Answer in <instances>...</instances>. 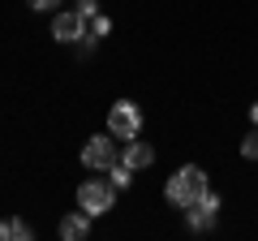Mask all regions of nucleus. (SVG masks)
Listing matches in <instances>:
<instances>
[{
	"label": "nucleus",
	"mask_w": 258,
	"mask_h": 241,
	"mask_svg": "<svg viewBox=\"0 0 258 241\" xmlns=\"http://www.w3.org/2000/svg\"><path fill=\"white\" fill-rule=\"evenodd\" d=\"M207 190H211V186H207V172H203L198 164H185V168H176V172L168 176L164 198H168L172 207H181V211H185V207H189V203H198V198H203Z\"/></svg>",
	"instance_id": "f257e3e1"
},
{
	"label": "nucleus",
	"mask_w": 258,
	"mask_h": 241,
	"mask_svg": "<svg viewBox=\"0 0 258 241\" xmlns=\"http://www.w3.org/2000/svg\"><path fill=\"white\" fill-rule=\"evenodd\" d=\"M108 134L116 142H129V138H138V134H142V112H138V103H134V99H116V103H112Z\"/></svg>",
	"instance_id": "f03ea898"
},
{
	"label": "nucleus",
	"mask_w": 258,
	"mask_h": 241,
	"mask_svg": "<svg viewBox=\"0 0 258 241\" xmlns=\"http://www.w3.org/2000/svg\"><path fill=\"white\" fill-rule=\"evenodd\" d=\"M78 207H82L86 215H103V211H112L116 207V186L112 181H82L78 186Z\"/></svg>",
	"instance_id": "7ed1b4c3"
},
{
	"label": "nucleus",
	"mask_w": 258,
	"mask_h": 241,
	"mask_svg": "<svg viewBox=\"0 0 258 241\" xmlns=\"http://www.w3.org/2000/svg\"><path fill=\"white\" fill-rule=\"evenodd\" d=\"M215 215H220V194H211L207 190L198 203H189L185 207V220H189V228L194 232H207V228H215Z\"/></svg>",
	"instance_id": "20e7f679"
},
{
	"label": "nucleus",
	"mask_w": 258,
	"mask_h": 241,
	"mask_svg": "<svg viewBox=\"0 0 258 241\" xmlns=\"http://www.w3.org/2000/svg\"><path fill=\"white\" fill-rule=\"evenodd\" d=\"M116 159H120V155H116V142H112V134H108V138H91V142L82 147V164L95 168V172H108Z\"/></svg>",
	"instance_id": "39448f33"
},
{
	"label": "nucleus",
	"mask_w": 258,
	"mask_h": 241,
	"mask_svg": "<svg viewBox=\"0 0 258 241\" xmlns=\"http://www.w3.org/2000/svg\"><path fill=\"white\" fill-rule=\"evenodd\" d=\"M52 35L60 39V43H82V39H86V18L78 9L56 13V18H52Z\"/></svg>",
	"instance_id": "423d86ee"
},
{
	"label": "nucleus",
	"mask_w": 258,
	"mask_h": 241,
	"mask_svg": "<svg viewBox=\"0 0 258 241\" xmlns=\"http://www.w3.org/2000/svg\"><path fill=\"white\" fill-rule=\"evenodd\" d=\"M120 159H125L134 172H138V168H151V164H155V147H151V142H142V138H129L125 151H120Z\"/></svg>",
	"instance_id": "0eeeda50"
},
{
	"label": "nucleus",
	"mask_w": 258,
	"mask_h": 241,
	"mask_svg": "<svg viewBox=\"0 0 258 241\" xmlns=\"http://www.w3.org/2000/svg\"><path fill=\"white\" fill-rule=\"evenodd\" d=\"M86 232H91V215H86L82 207H78V211H69V215L60 220V237H64V241H82Z\"/></svg>",
	"instance_id": "6e6552de"
},
{
	"label": "nucleus",
	"mask_w": 258,
	"mask_h": 241,
	"mask_svg": "<svg viewBox=\"0 0 258 241\" xmlns=\"http://www.w3.org/2000/svg\"><path fill=\"white\" fill-rule=\"evenodd\" d=\"M0 241H35V228L18 215H9V220H0Z\"/></svg>",
	"instance_id": "1a4fd4ad"
},
{
	"label": "nucleus",
	"mask_w": 258,
	"mask_h": 241,
	"mask_svg": "<svg viewBox=\"0 0 258 241\" xmlns=\"http://www.w3.org/2000/svg\"><path fill=\"white\" fill-rule=\"evenodd\" d=\"M108 172H112V176H108V181H112V186H116V190H125V186H129V181H134V168H129V164H125V159H116V164H112V168H108Z\"/></svg>",
	"instance_id": "9d476101"
},
{
	"label": "nucleus",
	"mask_w": 258,
	"mask_h": 241,
	"mask_svg": "<svg viewBox=\"0 0 258 241\" xmlns=\"http://www.w3.org/2000/svg\"><path fill=\"white\" fill-rule=\"evenodd\" d=\"M112 30V18H103V13H95V18H86V35L91 39H103Z\"/></svg>",
	"instance_id": "9b49d317"
},
{
	"label": "nucleus",
	"mask_w": 258,
	"mask_h": 241,
	"mask_svg": "<svg viewBox=\"0 0 258 241\" xmlns=\"http://www.w3.org/2000/svg\"><path fill=\"white\" fill-rule=\"evenodd\" d=\"M241 155H245V159H258V130L249 134V138H241Z\"/></svg>",
	"instance_id": "f8f14e48"
},
{
	"label": "nucleus",
	"mask_w": 258,
	"mask_h": 241,
	"mask_svg": "<svg viewBox=\"0 0 258 241\" xmlns=\"http://www.w3.org/2000/svg\"><path fill=\"white\" fill-rule=\"evenodd\" d=\"M78 13H82V18H95V13H99V0H78Z\"/></svg>",
	"instance_id": "ddd939ff"
},
{
	"label": "nucleus",
	"mask_w": 258,
	"mask_h": 241,
	"mask_svg": "<svg viewBox=\"0 0 258 241\" xmlns=\"http://www.w3.org/2000/svg\"><path fill=\"white\" fill-rule=\"evenodd\" d=\"M56 5H60V0H30V9H35V13H52Z\"/></svg>",
	"instance_id": "4468645a"
},
{
	"label": "nucleus",
	"mask_w": 258,
	"mask_h": 241,
	"mask_svg": "<svg viewBox=\"0 0 258 241\" xmlns=\"http://www.w3.org/2000/svg\"><path fill=\"white\" fill-rule=\"evenodd\" d=\"M249 120H254V125H258V103H254V108H249Z\"/></svg>",
	"instance_id": "2eb2a0df"
}]
</instances>
